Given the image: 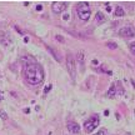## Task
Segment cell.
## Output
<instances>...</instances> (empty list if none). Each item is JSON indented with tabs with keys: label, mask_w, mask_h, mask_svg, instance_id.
Segmentation results:
<instances>
[{
	"label": "cell",
	"mask_w": 135,
	"mask_h": 135,
	"mask_svg": "<svg viewBox=\"0 0 135 135\" xmlns=\"http://www.w3.org/2000/svg\"><path fill=\"white\" fill-rule=\"evenodd\" d=\"M24 78L30 85H39L44 80V70L38 63L33 61L25 64L24 66Z\"/></svg>",
	"instance_id": "1"
},
{
	"label": "cell",
	"mask_w": 135,
	"mask_h": 135,
	"mask_svg": "<svg viewBox=\"0 0 135 135\" xmlns=\"http://www.w3.org/2000/svg\"><path fill=\"white\" fill-rule=\"evenodd\" d=\"M76 14H78V16H79V19H81V20H84V21L89 20L90 15H91L90 5L88 3H85V1L78 3V5H76Z\"/></svg>",
	"instance_id": "2"
},
{
	"label": "cell",
	"mask_w": 135,
	"mask_h": 135,
	"mask_svg": "<svg viewBox=\"0 0 135 135\" xmlns=\"http://www.w3.org/2000/svg\"><path fill=\"white\" fill-rule=\"evenodd\" d=\"M66 66H68V71L69 75L73 80H75L76 78V66H75V61H74V56L71 54L66 55Z\"/></svg>",
	"instance_id": "3"
},
{
	"label": "cell",
	"mask_w": 135,
	"mask_h": 135,
	"mask_svg": "<svg viewBox=\"0 0 135 135\" xmlns=\"http://www.w3.org/2000/svg\"><path fill=\"white\" fill-rule=\"evenodd\" d=\"M99 123H100V120H99V116L98 115H94V116H91L89 120H86L85 121V131L86 133H91L93 130L96 128V126H99Z\"/></svg>",
	"instance_id": "4"
},
{
	"label": "cell",
	"mask_w": 135,
	"mask_h": 135,
	"mask_svg": "<svg viewBox=\"0 0 135 135\" xmlns=\"http://www.w3.org/2000/svg\"><path fill=\"white\" fill-rule=\"evenodd\" d=\"M66 9V3L64 1H54L51 4V10H53L55 14H60Z\"/></svg>",
	"instance_id": "5"
},
{
	"label": "cell",
	"mask_w": 135,
	"mask_h": 135,
	"mask_svg": "<svg viewBox=\"0 0 135 135\" xmlns=\"http://www.w3.org/2000/svg\"><path fill=\"white\" fill-rule=\"evenodd\" d=\"M119 35L124 36V38H133V36H135V33L130 26H125V28L119 30Z\"/></svg>",
	"instance_id": "6"
},
{
	"label": "cell",
	"mask_w": 135,
	"mask_h": 135,
	"mask_svg": "<svg viewBox=\"0 0 135 135\" xmlns=\"http://www.w3.org/2000/svg\"><path fill=\"white\" fill-rule=\"evenodd\" d=\"M66 128H68L69 131L74 133V134H78V133L80 131V126H79V124H78V123H75V121H69L68 125H66Z\"/></svg>",
	"instance_id": "7"
},
{
	"label": "cell",
	"mask_w": 135,
	"mask_h": 135,
	"mask_svg": "<svg viewBox=\"0 0 135 135\" xmlns=\"http://www.w3.org/2000/svg\"><path fill=\"white\" fill-rule=\"evenodd\" d=\"M105 20H106V18L104 16L103 13H96V15H95V21H96L98 24H103V23H105Z\"/></svg>",
	"instance_id": "8"
},
{
	"label": "cell",
	"mask_w": 135,
	"mask_h": 135,
	"mask_svg": "<svg viewBox=\"0 0 135 135\" xmlns=\"http://www.w3.org/2000/svg\"><path fill=\"white\" fill-rule=\"evenodd\" d=\"M124 9L121 6H116V9L114 11V16H116V18H121V16H124Z\"/></svg>",
	"instance_id": "9"
},
{
	"label": "cell",
	"mask_w": 135,
	"mask_h": 135,
	"mask_svg": "<svg viewBox=\"0 0 135 135\" xmlns=\"http://www.w3.org/2000/svg\"><path fill=\"white\" fill-rule=\"evenodd\" d=\"M76 59H78V61H79V65H80V66H83V65H84V60H85L84 53H83V51H79L78 55H76Z\"/></svg>",
	"instance_id": "10"
},
{
	"label": "cell",
	"mask_w": 135,
	"mask_h": 135,
	"mask_svg": "<svg viewBox=\"0 0 135 135\" xmlns=\"http://www.w3.org/2000/svg\"><path fill=\"white\" fill-rule=\"evenodd\" d=\"M48 50H49L50 53L53 54L54 59L56 60V61H60V56H59V54H58V53H56V51H55V49H53V48H51V46H48Z\"/></svg>",
	"instance_id": "11"
},
{
	"label": "cell",
	"mask_w": 135,
	"mask_h": 135,
	"mask_svg": "<svg viewBox=\"0 0 135 135\" xmlns=\"http://www.w3.org/2000/svg\"><path fill=\"white\" fill-rule=\"evenodd\" d=\"M115 94H116V88H115V85H111L109 91H108V96L109 98H114Z\"/></svg>",
	"instance_id": "12"
},
{
	"label": "cell",
	"mask_w": 135,
	"mask_h": 135,
	"mask_svg": "<svg viewBox=\"0 0 135 135\" xmlns=\"http://www.w3.org/2000/svg\"><path fill=\"white\" fill-rule=\"evenodd\" d=\"M0 118H1L3 120H6L8 119V115H6V113L4 111V110H0Z\"/></svg>",
	"instance_id": "13"
},
{
	"label": "cell",
	"mask_w": 135,
	"mask_h": 135,
	"mask_svg": "<svg viewBox=\"0 0 135 135\" xmlns=\"http://www.w3.org/2000/svg\"><path fill=\"white\" fill-rule=\"evenodd\" d=\"M129 48H130V51L135 55V43H131V44L129 45Z\"/></svg>",
	"instance_id": "14"
},
{
	"label": "cell",
	"mask_w": 135,
	"mask_h": 135,
	"mask_svg": "<svg viewBox=\"0 0 135 135\" xmlns=\"http://www.w3.org/2000/svg\"><path fill=\"white\" fill-rule=\"evenodd\" d=\"M116 46L118 45L115 44V43H111V41L108 43V48H110V49H116Z\"/></svg>",
	"instance_id": "15"
},
{
	"label": "cell",
	"mask_w": 135,
	"mask_h": 135,
	"mask_svg": "<svg viewBox=\"0 0 135 135\" xmlns=\"http://www.w3.org/2000/svg\"><path fill=\"white\" fill-rule=\"evenodd\" d=\"M95 135H106V130H105V129H100Z\"/></svg>",
	"instance_id": "16"
},
{
	"label": "cell",
	"mask_w": 135,
	"mask_h": 135,
	"mask_svg": "<svg viewBox=\"0 0 135 135\" xmlns=\"http://www.w3.org/2000/svg\"><path fill=\"white\" fill-rule=\"evenodd\" d=\"M100 68H101V70H103V71H105L106 74H109V75H111V71H110V70H108V69L105 68V65H101Z\"/></svg>",
	"instance_id": "17"
},
{
	"label": "cell",
	"mask_w": 135,
	"mask_h": 135,
	"mask_svg": "<svg viewBox=\"0 0 135 135\" xmlns=\"http://www.w3.org/2000/svg\"><path fill=\"white\" fill-rule=\"evenodd\" d=\"M50 90H51V85H48L46 88H45V90H44V94H46L48 91H50Z\"/></svg>",
	"instance_id": "18"
},
{
	"label": "cell",
	"mask_w": 135,
	"mask_h": 135,
	"mask_svg": "<svg viewBox=\"0 0 135 135\" xmlns=\"http://www.w3.org/2000/svg\"><path fill=\"white\" fill-rule=\"evenodd\" d=\"M36 10H38V11H41V10H43V5H40V4H39V5L36 6Z\"/></svg>",
	"instance_id": "19"
},
{
	"label": "cell",
	"mask_w": 135,
	"mask_h": 135,
	"mask_svg": "<svg viewBox=\"0 0 135 135\" xmlns=\"http://www.w3.org/2000/svg\"><path fill=\"white\" fill-rule=\"evenodd\" d=\"M106 10H108L109 13H110V11H111V6H110V5H109V4H108V5H106Z\"/></svg>",
	"instance_id": "20"
},
{
	"label": "cell",
	"mask_w": 135,
	"mask_h": 135,
	"mask_svg": "<svg viewBox=\"0 0 135 135\" xmlns=\"http://www.w3.org/2000/svg\"><path fill=\"white\" fill-rule=\"evenodd\" d=\"M56 40H59V41H64V39H63V38H60V36H56Z\"/></svg>",
	"instance_id": "21"
},
{
	"label": "cell",
	"mask_w": 135,
	"mask_h": 135,
	"mask_svg": "<svg viewBox=\"0 0 135 135\" xmlns=\"http://www.w3.org/2000/svg\"><path fill=\"white\" fill-rule=\"evenodd\" d=\"M69 19V15H64V20H68Z\"/></svg>",
	"instance_id": "22"
},
{
	"label": "cell",
	"mask_w": 135,
	"mask_h": 135,
	"mask_svg": "<svg viewBox=\"0 0 135 135\" xmlns=\"http://www.w3.org/2000/svg\"><path fill=\"white\" fill-rule=\"evenodd\" d=\"M1 99H3V91L0 90V100H1Z\"/></svg>",
	"instance_id": "23"
}]
</instances>
